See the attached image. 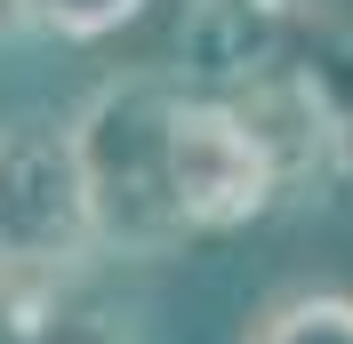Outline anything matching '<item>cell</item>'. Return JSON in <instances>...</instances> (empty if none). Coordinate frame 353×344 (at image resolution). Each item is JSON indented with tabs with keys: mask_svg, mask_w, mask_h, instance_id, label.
Returning <instances> with one entry per match:
<instances>
[{
	"mask_svg": "<svg viewBox=\"0 0 353 344\" xmlns=\"http://www.w3.org/2000/svg\"><path fill=\"white\" fill-rule=\"evenodd\" d=\"M241 105L273 129V144L289 160V184L313 169V176H330V184L353 193V24L321 17L313 41L289 56V72L249 88Z\"/></svg>",
	"mask_w": 353,
	"mask_h": 344,
	"instance_id": "obj_4",
	"label": "cell"
},
{
	"mask_svg": "<svg viewBox=\"0 0 353 344\" xmlns=\"http://www.w3.org/2000/svg\"><path fill=\"white\" fill-rule=\"evenodd\" d=\"M137 17L145 0H24V32H48V41H112Z\"/></svg>",
	"mask_w": 353,
	"mask_h": 344,
	"instance_id": "obj_8",
	"label": "cell"
},
{
	"mask_svg": "<svg viewBox=\"0 0 353 344\" xmlns=\"http://www.w3.org/2000/svg\"><path fill=\"white\" fill-rule=\"evenodd\" d=\"M8 32H24V0H0V41Z\"/></svg>",
	"mask_w": 353,
	"mask_h": 344,
	"instance_id": "obj_9",
	"label": "cell"
},
{
	"mask_svg": "<svg viewBox=\"0 0 353 344\" xmlns=\"http://www.w3.org/2000/svg\"><path fill=\"white\" fill-rule=\"evenodd\" d=\"M169 193H176V216H185L193 240L241 233L289 193V160L241 96H217V88L185 80L176 120H169Z\"/></svg>",
	"mask_w": 353,
	"mask_h": 344,
	"instance_id": "obj_3",
	"label": "cell"
},
{
	"mask_svg": "<svg viewBox=\"0 0 353 344\" xmlns=\"http://www.w3.org/2000/svg\"><path fill=\"white\" fill-rule=\"evenodd\" d=\"M105 257L88 176L72 152V120L17 112L0 120V264L41 280H81Z\"/></svg>",
	"mask_w": 353,
	"mask_h": 344,
	"instance_id": "obj_2",
	"label": "cell"
},
{
	"mask_svg": "<svg viewBox=\"0 0 353 344\" xmlns=\"http://www.w3.org/2000/svg\"><path fill=\"white\" fill-rule=\"evenodd\" d=\"M185 96V72H121L81 96L72 120V152L88 176V208L105 233V257H169L185 233L169 193V120Z\"/></svg>",
	"mask_w": 353,
	"mask_h": 344,
	"instance_id": "obj_1",
	"label": "cell"
},
{
	"mask_svg": "<svg viewBox=\"0 0 353 344\" xmlns=\"http://www.w3.org/2000/svg\"><path fill=\"white\" fill-rule=\"evenodd\" d=\"M241 344H353V297L345 288H289L249 321Z\"/></svg>",
	"mask_w": 353,
	"mask_h": 344,
	"instance_id": "obj_7",
	"label": "cell"
},
{
	"mask_svg": "<svg viewBox=\"0 0 353 344\" xmlns=\"http://www.w3.org/2000/svg\"><path fill=\"white\" fill-rule=\"evenodd\" d=\"M313 24H321V0H185V24H176L185 65L176 72L217 96H249L289 72V56L313 41Z\"/></svg>",
	"mask_w": 353,
	"mask_h": 344,
	"instance_id": "obj_5",
	"label": "cell"
},
{
	"mask_svg": "<svg viewBox=\"0 0 353 344\" xmlns=\"http://www.w3.org/2000/svg\"><path fill=\"white\" fill-rule=\"evenodd\" d=\"M0 344H112L105 312L81 304V280H41L0 264Z\"/></svg>",
	"mask_w": 353,
	"mask_h": 344,
	"instance_id": "obj_6",
	"label": "cell"
}]
</instances>
